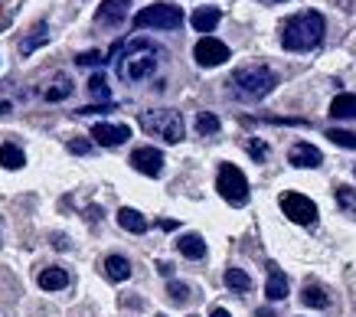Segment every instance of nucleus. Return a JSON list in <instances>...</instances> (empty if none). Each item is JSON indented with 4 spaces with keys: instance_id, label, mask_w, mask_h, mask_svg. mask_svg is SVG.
<instances>
[{
    "instance_id": "nucleus-24",
    "label": "nucleus",
    "mask_w": 356,
    "mask_h": 317,
    "mask_svg": "<svg viewBox=\"0 0 356 317\" xmlns=\"http://www.w3.org/2000/svg\"><path fill=\"white\" fill-rule=\"evenodd\" d=\"M219 128H222V121H219L213 111H200V115H196V134L209 138V134H216Z\"/></svg>"
},
{
    "instance_id": "nucleus-28",
    "label": "nucleus",
    "mask_w": 356,
    "mask_h": 317,
    "mask_svg": "<svg viewBox=\"0 0 356 317\" xmlns=\"http://www.w3.org/2000/svg\"><path fill=\"white\" fill-rule=\"evenodd\" d=\"M327 138L334 144H340V147H350V151H356V134L353 131H340V128H334V131H327Z\"/></svg>"
},
{
    "instance_id": "nucleus-14",
    "label": "nucleus",
    "mask_w": 356,
    "mask_h": 317,
    "mask_svg": "<svg viewBox=\"0 0 356 317\" xmlns=\"http://www.w3.org/2000/svg\"><path fill=\"white\" fill-rule=\"evenodd\" d=\"M265 298H268V301H284V298H288V278H284V272H281V268H275V265H268Z\"/></svg>"
},
{
    "instance_id": "nucleus-21",
    "label": "nucleus",
    "mask_w": 356,
    "mask_h": 317,
    "mask_svg": "<svg viewBox=\"0 0 356 317\" xmlns=\"http://www.w3.org/2000/svg\"><path fill=\"white\" fill-rule=\"evenodd\" d=\"M69 95H72V79L69 76H56V82L43 92L46 101H63V99H69Z\"/></svg>"
},
{
    "instance_id": "nucleus-22",
    "label": "nucleus",
    "mask_w": 356,
    "mask_h": 317,
    "mask_svg": "<svg viewBox=\"0 0 356 317\" xmlns=\"http://www.w3.org/2000/svg\"><path fill=\"white\" fill-rule=\"evenodd\" d=\"M0 164L7 167V170H20L26 164V157H23L20 147H13V144H0Z\"/></svg>"
},
{
    "instance_id": "nucleus-37",
    "label": "nucleus",
    "mask_w": 356,
    "mask_h": 317,
    "mask_svg": "<svg viewBox=\"0 0 356 317\" xmlns=\"http://www.w3.org/2000/svg\"><path fill=\"white\" fill-rule=\"evenodd\" d=\"M209 317H232V314H229L226 307H213V314H209Z\"/></svg>"
},
{
    "instance_id": "nucleus-29",
    "label": "nucleus",
    "mask_w": 356,
    "mask_h": 317,
    "mask_svg": "<svg viewBox=\"0 0 356 317\" xmlns=\"http://www.w3.org/2000/svg\"><path fill=\"white\" fill-rule=\"evenodd\" d=\"M88 92L95 95V99H108V82H105V76H92L88 79Z\"/></svg>"
},
{
    "instance_id": "nucleus-8",
    "label": "nucleus",
    "mask_w": 356,
    "mask_h": 317,
    "mask_svg": "<svg viewBox=\"0 0 356 317\" xmlns=\"http://www.w3.org/2000/svg\"><path fill=\"white\" fill-rule=\"evenodd\" d=\"M193 59L200 63L203 69H213V66H222L229 59V46L219 43V40H213V36H203L200 43H196L193 49Z\"/></svg>"
},
{
    "instance_id": "nucleus-11",
    "label": "nucleus",
    "mask_w": 356,
    "mask_h": 317,
    "mask_svg": "<svg viewBox=\"0 0 356 317\" xmlns=\"http://www.w3.org/2000/svg\"><path fill=\"white\" fill-rule=\"evenodd\" d=\"M128 7H131V0H105L95 10V20L102 26H121L124 17H128Z\"/></svg>"
},
{
    "instance_id": "nucleus-20",
    "label": "nucleus",
    "mask_w": 356,
    "mask_h": 317,
    "mask_svg": "<svg viewBox=\"0 0 356 317\" xmlns=\"http://www.w3.org/2000/svg\"><path fill=\"white\" fill-rule=\"evenodd\" d=\"M330 115H334V118H356V95L353 92H340V95L330 101Z\"/></svg>"
},
{
    "instance_id": "nucleus-23",
    "label": "nucleus",
    "mask_w": 356,
    "mask_h": 317,
    "mask_svg": "<svg viewBox=\"0 0 356 317\" xmlns=\"http://www.w3.org/2000/svg\"><path fill=\"white\" fill-rule=\"evenodd\" d=\"M301 301L304 304H311V307H327L330 304V295H327L321 284H307V288L301 291Z\"/></svg>"
},
{
    "instance_id": "nucleus-34",
    "label": "nucleus",
    "mask_w": 356,
    "mask_h": 317,
    "mask_svg": "<svg viewBox=\"0 0 356 317\" xmlns=\"http://www.w3.org/2000/svg\"><path fill=\"white\" fill-rule=\"evenodd\" d=\"M157 272H161L163 278H170V275H173V265L170 262H157Z\"/></svg>"
},
{
    "instance_id": "nucleus-30",
    "label": "nucleus",
    "mask_w": 356,
    "mask_h": 317,
    "mask_svg": "<svg viewBox=\"0 0 356 317\" xmlns=\"http://www.w3.org/2000/svg\"><path fill=\"white\" fill-rule=\"evenodd\" d=\"M167 295L177 301V304H184L186 298H190V284H184V282H170L167 284Z\"/></svg>"
},
{
    "instance_id": "nucleus-5",
    "label": "nucleus",
    "mask_w": 356,
    "mask_h": 317,
    "mask_svg": "<svg viewBox=\"0 0 356 317\" xmlns=\"http://www.w3.org/2000/svg\"><path fill=\"white\" fill-rule=\"evenodd\" d=\"M151 26L177 30V26H184V10L177 3H151L140 13H134V30H151Z\"/></svg>"
},
{
    "instance_id": "nucleus-36",
    "label": "nucleus",
    "mask_w": 356,
    "mask_h": 317,
    "mask_svg": "<svg viewBox=\"0 0 356 317\" xmlns=\"http://www.w3.org/2000/svg\"><path fill=\"white\" fill-rule=\"evenodd\" d=\"M161 229H163V232H173V229H177V219H163Z\"/></svg>"
},
{
    "instance_id": "nucleus-12",
    "label": "nucleus",
    "mask_w": 356,
    "mask_h": 317,
    "mask_svg": "<svg viewBox=\"0 0 356 317\" xmlns=\"http://www.w3.org/2000/svg\"><path fill=\"white\" fill-rule=\"evenodd\" d=\"M288 161H291L294 167H321L324 164V154L317 151L314 144H294L291 151H288Z\"/></svg>"
},
{
    "instance_id": "nucleus-31",
    "label": "nucleus",
    "mask_w": 356,
    "mask_h": 317,
    "mask_svg": "<svg viewBox=\"0 0 356 317\" xmlns=\"http://www.w3.org/2000/svg\"><path fill=\"white\" fill-rule=\"evenodd\" d=\"M76 63H79V66H102L105 59H102V53H98V49H88V53H79L76 56Z\"/></svg>"
},
{
    "instance_id": "nucleus-4",
    "label": "nucleus",
    "mask_w": 356,
    "mask_h": 317,
    "mask_svg": "<svg viewBox=\"0 0 356 317\" xmlns=\"http://www.w3.org/2000/svg\"><path fill=\"white\" fill-rule=\"evenodd\" d=\"M140 128L167 144L184 141V118H180V111H173V108L140 111Z\"/></svg>"
},
{
    "instance_id": "nucleus-35",
    "label": "nucleus",
    "mask_w": 356,
    "mask_h": 317,
    "mask_svg": "<svg viewBox=\"0 0 356 317\" xmlns=\"http://www.w3.org/2000/svg\"><path fill=\"white\" fill-rule=\"evenodd\" d=\"M53 245L56 249H69V239L65 236H53Z\"/></svg>"
},
{
    "instance_id": "nucleus-38",
    "label": "nucleus",
    "mask_w": 356,
    "mask_h": 317,
    "mask_svg": "<svg viewBox=\"0 0 356 317\" xmlns=\"http://www.w3.org/2000/svg\"><path fill=\"white\" fill-rule=\"evenodd\" d=\"M255 317H275V314H271L268 307H259V311H255Z\"/></svg>"
},
{
    "instance_id": "nucleus-1",
    "label": "nucleus",
    "mask_w": 356,
    "mask_h": 317,
    "mask_svg": "<svg viewBox=\"0 0 356 317\" xmlns=\"http://www.w3.org/2000/svg\"><path fill=\"white\" fill-rule=\"evenodd\" d=\"M111 56H115V72L121 82H144L157 72L163 49L151 40H131L124 46H115Z\"/></svg>"
},
{
    "instance_id": "nucleus-13",
    "label": "nucleus",
    "mask_w": 356,
    "mask_h": 317,
    "mask_svg": "<svg viewBox=\"0 0 356 317\" xmlns=\"http://www.w3.org/2000/svg\"><path fill=\"white\" fill-rule=\"evenodd\" d=\"M219 20H222V13H219V7H196L193 17H190V23H193V30H196V33H213Z\"/></svg>"
},
{
    "instance_id": "nucleus-3",
    "label": "nucleus",
    "mask_w": 356,
    "mask_h": 317,
    "mask_svg": "<svg viewBox=\"0 0 356 317\" xmlns=\"http://www.w3.org/2000/svg\"><path fill=\"white\" fill-rule=\"evenodd\" d=\"M232 86H236L238 99L261 101L271 88L278 86V76H275L268 66H242V69L232 72Z\"/></svg>"
},
{
    "instance_id": "nucleus-17",
    "label": "nucleus",
    "mask_w": 356,
    "mask_h": 317,
    "mask_svg": "<svg viewBox=\"0 0 356 317\" xmlns=\"http://www.w3.org/2000/svg\"><path fill=\"white\" fill-rule=\"evenodd\" d=\"M46 43H49V26H46V23H36V26L30 30V36L20 40V53L30 56L33 49H40V46H46Z\"/></svg>"
},
{
    "instance_id": "nucleus-40",
    "label": "nucleus",
    "mask_w": 356,
    "mask_h": 317,
    "mask_svg": "<svg viewBox=\"0 0 356 317\" xmlns=\"http://www.w3.org/2000/svg\"><path fill=\"white\" fill-rule=\"evenodd\" d=\"M157 317H167V314H157Z\"/></svg>"
},
{
    "instance_id": "nucleus-16",
    "label": "nucleus",
    "mask_w": 356,
    "mask_h": 317,
    "mask_svg": "<svg viewBox=\"0 0 356 317\" xmlns=\"http://www.w3.org/2000/svg\"><path fill=\"white\" fill-rule=\"evenodd\" d=\"M36 282H40L43 291H63L65 284H69V275H65V268H43Z\"/></svg>"
},
{
    "instance_id": "nucleus-32",
    "label": "nucleus",
    "mask_w": 356,
    "mask_h": 317,
    "mask_svg": "<svg viewBox=\"0 0 356 317\" xmlns=\"http://www.w3.org/2000/svg\"><path fill=\"white\" fill-rule=\"evenodd\" d=\"M248 154H252V157H255V161H265V154H268V147H265V141H259V138H252V141H248Z\"/></svg>"
},
{
    "instance_id": "nucleus-18",
    "label": "nucleus",
    "mask_w": 356,
    "mask_h": 317,
    "mask_svg": "<svg viewBox=\"0 0 356 317\" xmlns=\"http://www.w3.org/2000/svg\"><path fill=\"white\" fill-rule=\"evenodd\" d=\"M118 226L121 229H128V232H147V219L140 216L138 209H131V206H124V209H118Z\"/></svg>"
},
{
    "instance_id": "nucleus-25",
    "label": "nucleus",
    "mask_w": 356,
    "mask_h": 317,
    "mask_svg": "<svg viewBox=\"0 0 356 317\" xmlns=\"http://www.w3.org/2000/svg\"><path fill=\"white\" fill-rule=\"evenodd\" d=\"M226 284L232 291H252V278L242 268H226Z\"/></svg>"
},
{
    "instance_id": "nucleus-6",
    "label": "nucleus",
    "mask_w": 356,
    "mask_h": 317,
    "mask_svg": "<svg viewBox=\"0 0 356 317\" xmlns=\"http://www.w3.org/2000/svg\"><path fill=\"white\" fill-rule=\"evenodd\" d=\"M216 190H219V197L226 200V203H232V206H242L248 200V180L236 164H219Z\"/></svg>"
},
{
    "instance_id": "nucleus-7",
    "label": "nucleus",
    "mask_w": 356,
    "mask_h": 317,
    "mask_svg": "<svg viewBox=\"0 0 356 317\" xmlns=\"http://www.w3.org/2000/svg\"><path fill=\"white\" fill-rule=\"evenodd\" d=\"M281 213L291 219V222H301V226H314L317 222V206L304 193H284L281 197Z\"/></svg>"
},
{
    "instance_id": "nucleus-27",
    "label": "nucleus",
    "mask_w": 356,
    "mask_h": 317,
    "mask_svg": "<svg viewBox=\"0 0 356 317\" xmlns=\"http://www.w3.org/2000/svg\"><path fill=\"white\" fill-rule=\"evenodd\" d=\"M337 203H340V209H346V213H356V190L337 186Z\"/></svg>"
},
{
    "instance_id": "nucleus-2",
    "label": "nucleus",
    "mask_w": 356,
    "mask_h": 317,
    "mask_svg": "<svg viewBox=\"0 0 356 317\" xmlns=\"http://www.w3.org/2000/svg\"><path fill=\"white\" fill-rule=\"evenodd\" d=\"M324 33H327L324 13H317V10L294 13V17H288L284 26H281V46L291 49V53H307L314 46H321Z\"/></svg>"
},
{
    "instance_id": "nucleus-26",
    "label": "nucleus",
    "mask_w": 356,
    "mask_h": 317,
    "mask_svg": "<svg viewBox=\"0 0 356 317\" xmlns=\"http://www.w3.org/2000/svg\"><path fill=\"white\" fill-rule=\"evenodd\" d=\"M20 10V0H0V30H7Z\"/></svg>"
},
{
    "instance_id": "nucleus-39",
    "label": "nucleus",
    "mask_w": 356,
    "mask_h": 317,
    "mask_svg": "<svg viewBox=\"0 0 356 317\" xmlns=\"http://www.w3.org/2000/svg\"><path fill=\"white\" fill-rule=\"evenodd\" d=\"M268 3H278V0H268Z\"/></svg>"
},
{
    "instance_id": "nucleus-15",
    "label": "nucleus",
    "mask_w": 356,
    "mask_h": 317,
    "mask_svg": "<svg viewBox=\"0 0 356 317\" xmlns=\"http://www.w3.org/2000/svg\"><path fill=\"white\" fill-rule=\"evenodd\" d=\"M177 249H180V255H184V259H203L206 255V242H203V236H196V232H186L184 239L177 242Z\"/></svg>"
},
{
    "instance_id": "nucleus-10",
    "label": "nucleus",
    "mask_w": 356,
    "mask_h": 317,
    "mask_svg": "<svg viewBox=\"0 0 356 317\" xmlns=\"http://www.w3.org/2000/svg\"><path fill=\"white\" fill-rule=\"evenodd\" d=\"M92 138H95V144H102V147H118V144H124L131 138V128L128 124H95V128H92Z\"/></svg>"
},
{
    "instance_id": "nucleus-19",
    "label": "nucleus",
    "mask_w": 356,
    "mask_h": 317,
    "mask_svg": "<svg viewBox=\"0 0 356 317\" xmlns=\"http://www.w3.org/2000/svg\"><path fill=\"white\" fill-rule=\"evenodd\" d=\"M105 275H108L111 282H128L131 278V262L124 255H108L105 259Z\"/></svg>"
},
{
    "instance_id": "nucleus-9",
    "label": "nucleus",
    "mask_w": 356,
    "mask_h": 317,
    "mask_svg": "<svg viewBox=\"0 0 356 317\" xmlns=\"http://www.w3.org/2000/svg\"><path fill=\"white\" fill-rule=\"evenodd\" d=\"M131 167L144 177H161L163 170V154L157 147H138V151L131 154Z\"/></svg>"
},
{
    "instance_id": "nucleus-33",
    "label": "nucleus",
    "mask_w": 356,
    "mask_h": 317,
    "mask_svg": "<svg viewBox=\"0 0 356 317\" xmlns=\"http://www.w3.org/2000/svg\"><path fill=\"white\" fill-rule=\"evenodd\" d=\"M69 151H72V154H88V151H92V144H88V141H79V138H72V141H69Z\"/></svg>"
}]
</instances>
